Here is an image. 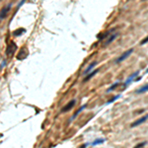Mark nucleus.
<instances>
[{"label":"nucleus","instance_id":"39448f33","mask_svg":"<svg viewBox=\"0 0 148 148\" xmlns=\"http://www.w3.org/2000/svg\"><path fill=\"white\" fill-rule=\"evenodd\" d=\"M139 72H140L139 70H138V71H135V72H133V73L131 74V75H130V76H129V77H128V78L125 80V82H124V84H123V89H125V87H126L127 85H129V84L132 82V80H133V79H134V78H135V77L138 75V74H139Z\"/></svg>","mask_w":148,"mask_h":148},{"label":"nucleus","instance_id":"f257e3e1","mask_svg":"<svg viewBox=\"0 0 148 148\" xmlns=\"http://www.w3.org/2000/svg\"><path fill=\"white\" fill-rule=\"evenodd\" d=\"M16 49H17V44L12 42V43H10V44L7 45L5 53H6L7 56H12V55L14 54V52L16 51Z\"/></svg>","mask_w":148,"mask_h":148},{"label":"nucleus","instance_id":"a211bd4d","mask_svg":"<svg viewBox=\"0 0 148 148\" xmlns=\"http://www.w3.org/2000/svg\"><path fill=\"white\" fill-rule=\"evenodd\" d=\"M146 144H147V142H146V141H143V142H141V143H139V144L135 145L133 148H142V147H144Z\"/></svg>","mask_w":148,"mask_h":148},{"label":"nucleus","instance_id":"9d476101","mask_svg":"<svg viewBox=\"0 0 148 148\" xmlns=\"http://www.w3.org/2000/svg\"><path fill=\"white\" fill-rule=\"evenodd\" d=\"M86 106H87V105L81 106V107H80V108H79V109H78V110H77L75 113H74V115H73V116H72V118H70V121H72L74 118H76V117H77V116H78V115H79V114H80V113H81V112H82V111H83V110L86 108Z\"/></svg>","mask_w":148,"mask_h":148},{"label":"nucleus","instance_id":"dca6fc26","mask_svg":"<svg viewBox=\"0 0 148 148\" xmlns=\"http://www.w3.org/2000/svg\"><path fill=\"white\" fill-rule=\"evenodd\" d=\"M120 98V95H117L116 97H113L111 100H109L107 103H106V105H110V104H112V103H114V102H116L118 99H119Z\"/></svg>","mask_w":148,"mask_h":148},{"label":"nucleus","instance_id":"f8f14e48","mask_svg":"<svg viewBox=\"0 0 148 148\" xmlns=\"http://www.w3.org/2000/svg\"><path fill=\"white\" fill-rule=\"evenodd\" d=\"M106 141V139L105 138H98V139H95L92 143H91V145L92 146H96V145H98V144H102V143H104Z\"/></svg>","mask_w":148,"mask_h":148},{"label":"nucleus","instance_id":"0eeeda50","mask_svg":"<svg viewBox=\"0 0 148 148\" xmlns=\"http://www.w3.org/2000/svg\"><path fill=\"white\" fill-rule=\"evenodd\" d=\"M11 7H12V3H9L7 6H5V7L2 8V10H1V17H0V19L3 20L4 18H6V16H7L8 12L10 11Z\"/></svg>","mask_w":148,"mask_h":148},{"label":"nucleus","instance_id":"20e7f679","mask_svg":"<svg viewBox=\"0 0 148 148\" xmlns=\"http://www.w3.org/2000/svg\"><path fill=\"white\" fill-rule=\"evenodd\" d=\"M76 104V100L75 99H73V100H71L67 105H65L62 109H61V113H66V112H68V111H70L73 107H74V105Z\"/></svg>","mask_w":148,"mask_h":148},{"label":"nucleus","instance_id":"4be33fe9","mask_svg":"<svg viewBox=\"0 0 148 148\" xmlns=\"http://www.w3.org/2000/svg\"><path fill=\"white\" fill-rule=\"evenodd\" d=\"M146 73H148V68H147V69H146Z\"/></svg>","mask_w":148,"mask_h":148},{"label":"nucleus","instance_id":"f3484780","mask_svg":"<svg viewBox=\"0 0 148 148\" xmlns=\"http://www.w3.org/2000/svg\"><path fill=\"white\" fill-rule=\"evenodd\" d=\"M113 30H111V31H108V32H106L105 34H103V35H101V36H98V39L99 40H104L106 37H108L110 34H111V32H112Z\"/></svg>","mask_w":148,"mask_h":148},{"label":"nucleus","instance_id":"2eb2a0df","mask_svg":"<svg viewBox=\"0 0 148 148\" xmlns=\"http://www.w3.org/2000/svg\"><path fill=\"white\" fill-rule=\"evenodd\" d=\"M118 85H119V81H117L116 83H114V84H113V85H112V86H111V87H110V88L107 90V93H110V92L114 91V90H115V89H116V88H117Z\"/></svg>","mask_w":148,"mask_h":148},{"label":"nucleus","instance_id":"7ed1b4c3","mask_svg":"<svg viewBox=\"0 0 148 148\" xmlns=\"http://www.w3.org/2000/svg\"><path fill=\"white\" fill-rule=\"evenodd\" d=\"M28 54H29V51H28V49H27L25 46H23V47L20 49V52L18 53V56H17V58H18L19 60H23V59H25V58L28 56Z\"/></svg>","mask_w":148,"mask_h":148},{"label":"nucleus","instance_id":"ddd939ff","mask_svg":"<svg viewBox=\"0 0 148 148\" xmlns=\"http://www.w3.org/2000/svg\"><path fill=\"white\" fill-rule=\"evenodd\" d=\"M147 91H148V84H146V85L142 86L141 88H139V89L136 91V93H137V94H142V93H145V92H147Z\"/></svg>","mask_w":148,"mask_h":148},{"label":"nucleus","instance_id":"1a4fd4ad","mask_svg":"<svg viewBox=\"0 0 148 148\" xmlns=\"http://www.w3.org/2000/svg\"><path fill=\"white\" fill-rule=\"evenodd\" d=\"M99 72V69H95V70H93L91 73H89L88 74V75L87 76H85V78L83 79V82H87V81H89L91 78H93L95 75H96V74Z\"/></svg>","mask_w":148,"mask_h":148},{"label":"nucleus","instance_id":"423d86ee","mask_svg":"<svg viewBox=\"0 0 148 148\" xmlns=\"http://www.w3.org/2000/svg\"><path fill=\"white\" fill-rule=\"evenodd\" d=\"M148 119V114L147 115H145L144 117H142L141 118H139V119H137V120H135L134 122H132L131 123V127H136V126H138V125H140L141 123H143V122H145L146 120Z\"/></svg>","mask_w":148,"mask_h":148},{"label":"nucleus","instance_id":"6ab92c4d","mask_svg":"<svg viewBox=\"0 0 148 148\" xmlns=\"http://www.w3.org/2000/svg\"><path fill=\"white\" fill-rule=\"evenodd\" d=\"M5 66H6V60L2 58V59H1V69H3Z\"/></svg>","mask_w":148,"mask_h":148},{"label":"nucleus","instance_id":"9b49d317","mask_svg":"<svg viewBox=\"0 0 148 148\" xmlns=\"http://www.w3.org/2000/svg\"><path fill=\"white\" fill-rule=\"evenodd\" d=\"M118 33H116V34L112 35V36H111V37L108 39V41L105 43V45H108V44H110L111 43H113V42H114V41H115V40L118 38Z\"/></svg>","mask_w":148,"mask_h":148},{"label":"nucleus","instance_id":"412c9836","mask_svg":"<svg viewBox=\"0 0 148 148\" xmlns=\"http://www.w3.org/2000/svg\"><path fill=\"white\" fill-rule=\"evenodd\" d=\"M89 144H91V143H85V144H83V145H81V146H80L79 148H86V147H87V146H88Z\"/></svg>","mask_w":148,"mask_h":148},{"label":"nucleus","instance_id":"4468645a","mask_svg":"<svg viewBox=\"0 0 148 148\" xmlns=\"http://www.w3.org/2000/svg\"><path fill=\"white\" fill-rule=\"evenodd\" d=\"M26 32V30L25 29H18V30H16V31H14L13 32V35L15 36V37H17V36H20V35H23L24 33Z\"/></svg>","mask_w":148,"mask_h":148},{"label":"nucleus","instance_id":"f03ea898","mask_svg":"<svg viewBox=\"0 0 148 148\" xmlns=\"http://www.w3.org/2000/svg\"><path fill=\"white\" fill-rule=\"evenodd\" d=\"M132 51H133V48H130V49H128V50H126V51H124L118 58H117L116 59V63H119V62H121V61H123L124 59H126L131 53H132Z\"/></svg>","mask_w":148,"mask_h":148},{"label":"nucleus","instance_id":"aec40b11","mask_svg":"<svg viewBox=\"0 0 148 148\" xmlns=\"http://www.w3.org/2000/svg\"><path fill=\"white\" fill-rule=\"evenodd\" d=\"M146 43H148V36H147V37H146L144 40H142V42L140 43V44H145Z\"/></svg>","mask_w":148,"mask_h":148},{"label":"nucleus","instance_id":"6e6552de","mask_svg":"<svg viewBox=\"0 0 148 148\" xmlns=\"http://www.w3.org/2000/svg\"><path fill=\"white\" fill-rule=\"evenodd\" d=\"M97 64H98V62H97V61H94V62H92V63H91V64H90V65H89V66H88V67H87V68L84 70L83 74H84V75H86V76H87L89 73H91L90 71H93V68H94V67H95Z\"/></svg>","mask_w":148,"mask_h":148}]
</instances>
